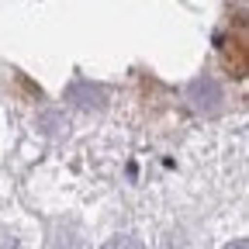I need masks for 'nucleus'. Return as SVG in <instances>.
<instances>
[{"instance_id":"obj_2","label":"nucleus","mask_w":249,"mask_h":249,"mask_svg":"<svg viewBox=\"0 0 249 249\" xmlns=\"http://www.w3.org/2000/svg\"><path fill=\"white\" fill-rule=\"evenodd\" d=\"M229 249H246V239H235V242H232Z\"/></svg>"},{"instance_id":"obj_1","label":"nucleus","mask_w":249,"mask_h":249,"mask_svg":"<svg viewBox=\"0 0 249 249\" xmlns=\"http://www.w3.org/2000/svg\"><path fill=\"white\" fill-rule=\"evenodd\" d=\"M101 249H145L139 239H132V235H118V239H111V242H104Z\"/></svg>"}]
</instances>
